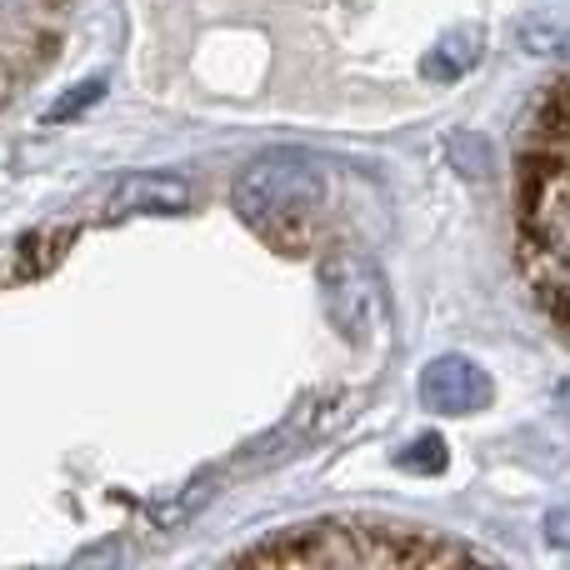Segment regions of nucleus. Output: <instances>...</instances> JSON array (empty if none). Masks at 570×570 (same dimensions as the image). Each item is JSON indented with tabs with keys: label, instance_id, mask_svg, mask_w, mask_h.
Instances as JSON below:
<instances>
[{
	"label": "nucleus",
	"instance_id": "f257e3e1",
	"mask_svg": "<svg viewBox=\"0 0 570 570\" xmlns=\"http://www.w3.org/2000/svg\"><path fill=\"white\" fill-rule=\"evenodd\" d=\"M230 206L271 246L305 250L325 210V176L305 156L276 150V156H261L240 170L230 186Z\"/></svg>",
	"mask_w": 570,
	"mask_h": 570
},
{
	"label": "nucleus",
	"instance_id": "f03ea898",
	"mask_svg": "<svg viewBox=\"0 0 570 570\" xmlns=\"http://www.w3.org/2000/svg\"><path fill=\"white\" fill-rule=\"evenodd\" d=\"M521 220H525V271L535 295L546 301L556 325H566V146L531 140L521 180Z\"/></svg>",
	"mask_w": 570,
	"mask_h": 570
},
{
	"label": "nucleus",
	"instance_id": "7ed1b4c3",
	"mask_svg": "<svg viewBox=\"0 0 570 570\" xmlns=\"http://www.w3.org/2000/svg\"><path fill=\"white\" fill-rule=\"evenodd\" d=\"M325 285V311H331V325L345 335L351 345H365L385 321V291L381 276L365 256L355 250H335L321 271Z\"/></svg>",
	"mask_w": 570,
	"mask_h": 570
},
{
	"label": "nucleus",
	"instance_id": "20e7f679",
	"mask_svg": "<svg viewBox=\"0 0 570 570\" xmlns=\"http://www.w3.org/2000/svg\"><path fill=\"white\" fill-rule=\"evenodd\" d=\"M421 401L425 411H441V415H471L481 405H491V381L475 361L465 355H435L421 375Z\"/></svg>",
	"mask_w": 570,
	"mask_h": 570
},
{
	"label": "nucleus",
	"instance_id": "39448f33",
	"mask_svg": "<svg viewBox=\"0 0 570 570\" xmlns=\"http://www.w3.org/2000/svg\"><path fill=\"white\" fill-rule=\"evenodd\" d=\"M190 200L186 180L176 176H160V170H140V176H126L116 190H110L106 210L110 216H130V210H180Z\"/></svg>",
	"mask_w": 570,
	"mask_h": 570
},
{
	"label": "nucleus",
	"instance_id": "423d86ee",
	"mask_svg": "<svg viewBox=\"0 0 570 570\" xmlns=\"http://www.w3.org/2000/svg\"><path fill=\"white\" fill-rule=\"evenodd\" d=\"M481 60V36L475 30H455V36H445L441 46L425 56V76L431 80H455V76H465V70Z\"/></svg>",
	"mask_w": 570,
	"mask_h": 570
},
{
	"label": "nucleus",
	"instance_id": "0eeeda50",
	"mask_svg": "<svg viewBox=\"0 0 570 570\" xmlns=\"http://www.w3.org/2000/svg\"><path fill=\"white\" fill-rule=\"evenodd\" d=\"M210 495H216V481H210V475H200V481H190L186 491L176 495V501H166V505H156V511H150V521L160 525V531H176V525H186L190 515L200 511V505L210 501Z\"/></svg>",
	"mask_w": 570,
	"mask_h": 570
},
{
	"label": "nucleus",
	"instance_id": "6e6552de",
	"mask_svg": "<svg viewBox=\"0 0 570 570\" xmlns=\"http://www.w3.org/2000/svg\"><path fill=\"white\" fill-rule=\"evenodd\" d=\"M451 166H461V176H485L491 170V150L481 146V136H471V130H461V136H451Z\"/></svg>",
	"mask_w": 570,
	"mask_h": 570
},
{
	"label": "nucleus",
	"instance_id": "1a4fd4ad",
	"mask_svg": "<svg viewBox=\"0 0 570 570\" xmlns=\"http://www.w3.org/2000/svg\"><path fill=\"white\" fill-rule=\"evenodd\" d=\"M395 461H401L405 471H425V475H431V471H441V465H445V445L435 441V435H421V441L405 445Z\"/></svg>",
	"mask_w": 570,
	"mask_h": 570
},
{
	"label": "nucleus",
	"instance_id": "9d476101",
	"mask_svg": "<svg viewBox=\"0 0 570 570\" xmlns=\"http://www.w3.org/2000/svg\"><path fill=\"white\" fill-rule=\"evenodd\" d=\"M100 90H106V80H100V76H96V80H80V86H76V90H70V96H66V100H60V106H56V110H50V116H46V120H70V116H76V110H80V106H96V100H100Z\"/></svg>",
	"mask_w": 570,
	"mask_h": 570
},
{
	"label": "nucleus",
	"instance_id": "9b49d317",
	"mask_svg": "<svg viewBox=\"0 0 570 570\" xmlns=\"http://www.w3.org/2000/svg\"><path fill=\"white\" fill-rule=\"evenodd\" d=\"M0 6H10V0H0Z\"/></svg>",
	"mask_w": 570,
	"mask_h": 570
}]
</instances>
